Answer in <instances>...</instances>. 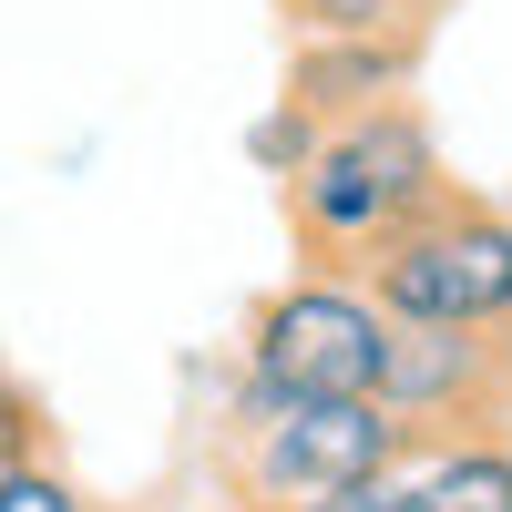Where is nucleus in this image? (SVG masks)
I'll use <instances>...</instances> for the list:
<instances>
[{
    "label": "nucleus",
    "instance_id": "nucleus-1",
    "mask_svg": "<svg viewBox=\"0 0 512 512\" xmlns=\"http://www.w3.org/2000/svg\"><path fill=\"white\" fill-rule=\"evenodd\" d=\"M431 195H441L431 123L410 103H369V113L318 123L308 164L287 175V226L308 246V267H369Z\"/></svg>",
    "mask_w": 512,
    "mask_h": 512
},
{
    "label": "nucleus",
    "instance_id": "nucleus-2",
    "mask_svg": "<svg viewBox=\"0 0 512 512\" xmlns=\"http://www.w3.org/2000/svg\"><path fill=\"white\" fill-rule=\"evenodd\" d=\"M369 400L410 431V451L431 431L492 441V420L512 410V318H390Z\"/></svg>",
    "mask_w": 512,
    "mask_h": 512
},
{
    "label": "nucleus",
    "instance_id": "nucleus-3",
    "mask_svg": "<svg viewBox=\"0 0 512 512\" xmlns=\"http://www.w3.org/2000/svg\"><path fill=\"white\" fill-rule=\"evenodd\" d=\"M359 277L379 318H512V216L441 185Z\"/></svg>",
    "mask_w": 512,
    "mask_h": 512
},
{
    "label": "nucleus",
    "instance_id": "nucleus-4",
    "mask_svg": "<svg viewBox=\"0 0 512 512\" xmlns=\"http://www.w3.org/2000/svg\"><path fill=\"white\" fill-rule=\"evenodd\" d=\"M246 502H308L338 482H369L410 461V431L369 390H338V400H277L246 379Z\"/></svg>",
    "mask_w": 512,
    "mask_h": 512
},
{
    "label": "nucleus",
    "instance_id": "nucleus-5",
    "mask_svg": "<svg viewBox=\"0 0 512 512\" xmlns=\"http://www.w3.org/2000/svg\"><path fill=\"white\" fill-rule=\"evenodd\" d=\"M379 338H390L379 297L318 277V287L267 297V318L246 338V369H256V390H277V400H338V390H369L379 379Z\"/></svg>",
    "mask_w": 512,
    "mask_h": 512
},
{
    "label": "nucleus",
    "instance_id": "nucleus-6",
    "mask_svg": "<svg viewBox=\"0 0 512 512\" xmlns=\"http://www.w3.org/2000/svg\"><path fill=\"white\" fill-rule=\"evenodd\" d=\"M420 62V31H379V41H297V72H287V103L308 123H338V113H369L390 103Z\"/></svg>",
    "mask_w": 512,
    "mask_h": 512
},
{
    "label": "nucleus",
    "instance_id": "nucleus-7",
    "mask_svg": "<svg viewBox=\"0 0 512 512\" xmlns=\"http://www.w3.org/2000/svg\"><path fill=\"white\" fill-rule=\"evenodd\" d=\"M410 492H420V512H512V451L502 441H441Z\"/></svg>",
    "mask_w": 512,
    "mask_h": 512
},
{
    "label": "nucleus",
    "instance_id": "nucleus-8",
    "mask_svg": "<svg viewBox=\"0 0 512 512\" xmlns=\"http://www.w3.org/2000/svg\"><path fill=\"white\" fill-rule=\"evenodd\" d=\"M431 0H287L297 41H379V31H420Z\"/></svg>",
    "mask_w": 512,
    "mask_h": 512
},
{
    "label": "nucleus",
    "instance_id": "nucleus-9",
    "mask_svg": "<svg viewBox=\"0 0 512 512\" xmlns=\"http://www.w3.org/2000/svg\"><path fill=\"white\" fill-rule=\"evenodd\" d=\"M267 512H420V492L390 461V472H369V482H338V492H308V502H267Z\"/></svg>",
    "mask_w": 512,
    "mask_h": 512
},
{
    "label": "nucleus",
    "instance_id": "nucleus-10",
    "mask_svg": "<svg viewBox=\"0 0 512 512\" xmlns=\"http://www.w3.org/2000/svg\"><path fill=\"white\" fill-rule=\"evenodd\" d=\"M0 512H82V502L41 472V461H11V472H0Z\"/></svg>",
    "mask_w": 512,
    "mask_h": 512
}]
</instances>
